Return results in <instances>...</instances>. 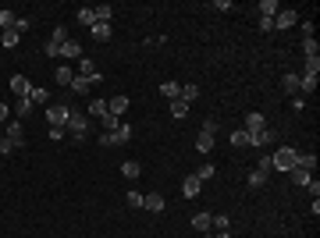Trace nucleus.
Returning a JSON list of instances; mask_svg holds the SVG:
<instances>
[{
    "mask_svg": "<svg viewBox=\"0 0 320 238\" xmlns=\"http://www.w3.org/2000/svg\"><path fill=\"white\" fill-rule=\"evenodd\" d=\"M270 164H274V171H281V174L295 171V164H299V149H292V146H281L277 153H270Z\"/></svg>",
    "mask_w": 320,
    "mask_h": 238,
    "instance_id": "1",
    "label": "nucleus"
},
{
    "mask_svg": "<svg viewBox=\"0 0 320 238\" xmlns=\"http://www.w3.org/2000/svg\"><path fill=\"white\" fill-rule=\"evenodd\" d=\"M263 128H267V117H263L260 110H249V114H246V132H249V142H253Z\"/></svg>",
    "mask_w": 320,
    "mask_h": 238,
    "instance_id": "2",
    "label": "nucleus"
},
{
    "mask_svg": "<svg viewBox=\"0 0 320 238\" xmlns=\"http://www.w3.org/2000/svg\"><path fill=\"white\" fill-rule=\"evenodd\" d=\"M75 68H78V75H82V78H89V86H96L100 78H103V75L96 71V64H93L89 57H78V64H75Z\"/></svg>",
    "mask_w": 320,
    "mask_h": 238,
    "instance_id": "3",
    "label": "nucleus"
},
{
    "mask_svg": "<svg viewBox=\"0 0 320 238\" xmlns=\"http://www.w3.org/2000/svg\"><path fill=\"white\" fill-rule=\"evenodd\" d=\"M4 135H8V139H15V142H18V149H25V128H22L18 117H11V121L4 125Z\"/></svg>",
    "mask_w": 320,
    "mask_h": 238,
    "instance_id": "4",
    "label": "nucleus"
},
{
    "mask_svg": "<svg viewBox=\"0 0 320 238\" xmlns=\"http://www.w3.org/2000/svg\"><path fill=\"white\" fill-rule=\"evenodd\" d=\"M68 114H71V107H68V103L47 107V121H50V125H68Z\"/></svg>",
    "mask_w": 320,
    "mask_h": 238,
    "instance_id": "5",
    "label": "nucleus"
},
{
    "mask_svg": "<svg viewBox=\"0 0 320 238\" xmlns=\"http://www.w3.org/2000/svg\"><path fill=\"white\" fill-rule=\"evenodd\" d=\"M64 128H68L71 135H86V128H89V125H86V114L71 110V114H68V125H64Z\"/></svg>",
    "mask_w": 320,
    "mask_h": 238,
    "instance_id": "6",
    "label": "nucleus"
},
{
    "mask_svg": "<svg viewBox=\"0 0 320 238\" xmlns=\"http://www.w3.org/2000/svg\"><path fill=\"white\" fill-rule=\"evenodd\" d=\"M164 195L160 192H149V195H142V210H149V213H164Z\"/></svg>",
    "mask_w": 320,
    "mask_h": 238,
    "instance_id": "7",
    "label": "nucleus"
},
{
    "mask_svg": "<svg viewBox=\"0 0 320 238\" xmlns=\"http://www.w3.org/2000/svg\"><path fill=\"white\" fill-rule=\"evenodd\" d=\"M299 25V11H277L274 15V29H292Z\"/></svg>",
    "mask_w": 320,
    "mask_h": 238,
    "instance_id": "8",
    "label": "nucleus"
},
{
    "mask_svg": "<svg viewBox=\"0 0 320 238\" xmlns=\"http://www.w3.org/2000/svg\"><path fill=\"white\" fill-rule=\"evenodd\" d=\"M110 142H114V146H128V142H132V125H117V128L110 132Z\"/></svg>",
    "mask_w": 320,
    "mask_h": 238,
    "instance_id": "9",
    "label": "nucleus"
},
{
    "mask_svg": "<svg viewBox=\"0 0 320 238\" xmlns=\"http://www.w3.org/2000/svg\"><path fill=\"white\" fill-rule=\"evenodd\" d=\"M61 57L64 61H78V57H82V47H78L75 39H64V43H61Z\"/></svg>",
    "mask_w": 320,
    "mask_h": 238,
    "instance_id": "10",
    "label": "nucleus"
},
{
    "mask_svg": "<svg viewBox=\"0 0 320 238\" xmlns=\"http://www.w3.org/2000/svg\"><path fill=\"white\" fill-rule=\"evenodd\" d=\"M11 93H15L18 100L32 93V86H29V78H25V75H15V78H11Z\"/></svg>",
    "mask_w": 320,
    "mask_h": 238,
    "instance_id": "11",
    "label": "nucleus"
},
{
    "mask_svg": "<svg viewBox=\"0 0 320 238\" xmlns=\"http://www.w3.org/2000/svg\"><path fill=\"white\" fill-rule=\"evenodd\" d=\"M199 185H203V181H199L196 174H189V178L182 181V192H185V199H196V195H199Z\"/></svg>",
    "mask_w": 320,
    "mask_h": 238,
    "instance_id": "12",
    "label": "nucleus"
},
{
    "mask_svg": "<svg viewBox=\"0 0 320 238\" xmlns=\"http://www.w3.org/2000/svg\"><path fill=\"white\" fill-rule=\"evenodd\" d=\"M256 11H260V18H274L281 8H277V0H260V4H256Z\"/></svg>",
    "mask_w": 320,
    "mask_h": 238,
    "instance_id": "13",
    "label": "nucleus"
},
{
    "mask_svg": "<svg viewBox=\"0 0 320 238\" xmlns=\"http://www.w3.org/2000/svg\"><path fill=\"white\" fill-rule=\"evenodd\" d=\"M107 110H110V114H114V117H121V114H125V110H128V96H114V100H110V103H107Z\"/></svg>",
    "mask_w": 320,
    "mask_h": 238,
    "instance_id": "14",
    "label": "nucleus"
},
{
    "mask_svg": "<svg viewBox=\"0 0 320 238\" xmlns=\"http://www.w3.org/2000/svg\"><path fill=\"white\" fill-rule=\"evenodd\" d=\"M281 89H285L288 96H295V93H299V75H292V71H285V78H281Z\"/></svg>",
    "mask_w": 320,
    "mask_h": 238,
    "instance_id": "15",
    "label": "nucleus"
},
{
    "mask_svg": "<svg viewBox=\"0 0 320 238\" xmlns=\"http://www.w3.org/2000/svg\"><path fill=\"white\" fill-rule=\"evenodd\" d=\"M18 39H22V36H18L15 29H8V32H0V47H4V50H15Z\"/></svg>",
    "mask_w": 320,
    "mask_h": 238,
    "instance_id": "16",
    "label": "nucleus"
},
{
    "mask_svg": "<svg viewBox=\"0 0 320 238\" xmlns=\"http://www.w3.org/2000/svg\"><path fill=\"white\" fill-rule=\"evenodd\" d=\"M231 146H235V149H246V146H253V142H249V132H246V128L231 132Z\"/></svg>",
    "mask_w": 320,
    "mask_h": 238,
    "instance_id": "17",
    "label": "nucleus"
},
{
    "mask_svg": "<svg viewBox=\"0 0 320 238\" xmlns=\"http://www.w3.org/2000/svg\"><path fill=\"white\" fill-rule=\"evenodd\" d=\"M192 227H196L199 234H210V213H196V217H192Z\"/></svg>",
    "mask_w": 320,
    "mask_h": 238,
    "instance_id": "18",
    "label": "nucleus"
},
{
    "mask_svg": "<svg viewBox=\"0 0 320 238\" xmlns=\"http://www.w3.org/2000/svg\"><path fill=\"white\" fill-rule=\"evenodd\" d=\"M75 22H78V25H86V29H93V25H96V15H93V8H82V11L75 15Z\"/></svg>",
    "mask_w": 320,
    "mask_h": 238,
    "instance_id": "19",
    "label": "nucleus"
},
{
    "mask_svg": "<svg viewBox=\"0 0 320 238\" xmlns=\"http://www.w3.org/2000/svg\"><path fill=\"white\" fill-rule=\"evenodd\" d=\"M89 32H93V39H96V43H107V39H110V25H103V22H96Z\"/></svg>",
    "mask_w": 320,
    "mask_h": 238,
    "instance_id": "20",
    "label": "nucleus"
},
{
    "mask_svg": "<svg viewBox=\"0 0 320 238\" xmlns=\"http://www.w3.org/2000/svg\"><path fill=\"white\" fill-rule=\"evenodd\" d=\"M270 142H277V132H274V128H263V132L253 139V146H270Z\"/></svg>",
    "mask_w": 320,
    "mask_h": 238,
    "instance_id": "21",
    "label": "nucleus"
},
{
    "mask_svg": "<svg viewBox=\"0 0 320 238\" xmlns=\"http://www.w3.org/2000/svg\"><path fill=\"white\" fill-rule=\"evenodd\" d=\"M295 167H302V171L313 174V167H316V153H299V164H295Z\"/></svg>",
    "mask_w": 320,
    "mask_h": 238,
    "instance_id": "22",
    "label": "nucleus"
},
{
    "mask_svg": "<svg viewBox=\"0 0 320 238\" xmlns=\"http://www.w3.org/2000/svg\"><path fill=\"white\" fill-rule=\"evenodd\" d=\"M302 54H306V61L320 54V43H316V39H313V36H306V39H302Z\"/></svg>",
    "mask_w": 320,
    "mask_h": 238,
    "instance_id": "23",
    "label": "nucleus"
},
{
    "mask_svg": "<svg viewBox=\"0 0 320 238\" xmlns=\"http://www.w3.org/2000/svg\"><path fill=\"white\" fill-rule=\"evenodd\" d=\"M160 93H164L168 100H182V86H178V82H164V86H160Z\"/></svg>",
    "mask_w": 320,
    "mask_h": 238,
    "instance_id": "24",
    "label": "nucleus"
},
{
    "mask_svg": "<svg viewBox=\"0 0 320 238\" xmlns=\"http://www.w3.org/2000/svg\"><path fill=\"white\" fill-rule=\"evenodd\" d=\"M121 174H125V178H139V174H142L139 160H125V164H121Z\"/></svg>",
    "mask_w": 320,
    "mask_h": 238,
    "instance_id": "25",
    "label": "nucleus"
},
{
    "mask_svg": "<svg viewBox=\"0 0 320 238\" xmlns=\"http://www.w3.org/2000/svg\"><path fill=\"white\" fill-rule=\"evenodd\" d=\"M288 174H292V181H295V185H302V188L313 181V174H309V171H302V167H295V171H288Z\"/></svg>",
    "mask_w": 320,
    "mask_h": 238,
    "instance_id": "26",
    "label": "nucleus"
},
{
    "mask_svg": "<svg viewBox=\"0 0 320 238\" xmlns=\"http://www.w3.org/2000/svg\"><path fill=\"white\" fill-rule=\"evenodd\" d=\"M196 149H199V153H210V149H214V135L199 132V139H196Z\"/></svg>",
    "mask_w": 320,
    "mask_h": 238,
    "instance_id": "27",
    "label": "nucleus"
},
{
    "mask_svg": "<svg viewBox=\"0 0 320 238\" xmlns=\"http://www.w3.org/2000/svg\"><path fill=\"white\" fill-rule=\"evenodd\" d=\"M54 75H57V82H64V86H71V78H75L68 64H57V68H54Z\"/></svg>",
    "mask_w": 320,
    "mask_h": 238,
    "instance_id": "28",
    "label": "nucleus"
},
{
    "mask_svg": "<svg viewBox=\"0 0 320 238\" xmlns=\"http://www.w3.org/2000/svg\"><path fill=\"white\" fill-rule=\"evenodd\" d=\"M93 15H96V22H103V25H110V18H114V11H110L107 4H100V8H93Z\"/></svg>",
    "mask_w": 320,
    "mask_h": 238,
    "instance_id": "29",
    "label": "nucleus"
},
{
    "mask_svg": "<svg viewBox=\"0 0 320 238\" xmlns=\"http://www.w3.org/2000/svg\"><path fill=\"white\" fill-rule=\"evenodd\" d=\"M29 110H32V100H29V96H22V100H15V117H25Z\"/></svg>",
    "mask_w": 320,
    "mask_h": 238,
    "instance_id": "30",
    "label": "nucleus"
},
{
    "mask_svg": "<svg viewBox=\"0 0 320 238\" xmlns=\"http://www.w3.org/2000/svg\"><path fill=\"white\" fill-rule=\"evenodd\" d=\"M15 149H18V142H15V139H8V135H0V156H11Z\"/></svg>",
    "mask_w": 320,
    "mask_h": 238,
    "instance_id": "31",
    "label": "nucleus"
},
{
    "mask_svg": "<svg viewBox=\"0 0 320 238\" xmlns=\"http://www.w3.org/2000/svg\"><path fill=\"white\" fill-rule=\"evenodd\" d=\"M316 89V75H302L299 78V93H313Z\"/></svg>",
    "mask_w": 320,
    "mask_h": 238,
    "instance_id": "32",
    "label": "nucleus"
},
{
    "mask_svg": "<svg viewBox=\"0 0 320 238\" xmlns=\"http://www.w3.org/2000/svg\"><path fill=\"white\" fill-rule=\"evenodd\" d=\"M71 89H75V93H89L93 86H89V78H82V75H75V78H71Z\"/></svg>",
    "mask_w": 320,
    "mask_h": 238,
    "instance_id": "33",
    "label": "nucleus"
},
{
    "mask_svg": "<svg viewBox=\"0 0 320 238\" xmlns=\"http://www.w3.org/2000/svg\"><path fill=\"white\" fill-rule=\"evenodd\" d=\"M89 114H93L96 121H100V117L107 114V100H93V103H89Z\"/></svg>",
    "mask_w": 320,
    "mask_h": 238,
    "instance_id": "34",
    "label": "nucleus"
},
{
    "mask_svg": "<svg viewBox=\"0 0 320 238\" xmlns=\"http://www.w3.org/2000/svg\"><path fill=\"white\" fill-rule=\"evenodd\" d=\"M189 114V103L185 100H171V117H185Z\"/></svg>",
    "mask_w": 320,
    "mask_h": 238,
    "instance_id": "35",
    "label": "nucleus"
},
{
    "mask_svg": "<svg viewBox=\"0 0 320 238\" xmlns=\"http://www.w3.org/2000/svg\"><path fill=\"white\" fill-rule=\"evenodd\" d=\"M15 22H18V18H15V11H0V29H4V32H8V29H15Z\"/></svg>",
    "mask_w": 320,
    "mask_h": 238,
    "instance_id": "36",
    "label": "nucleus"
},
{
    "mask_svg": "<svg viewBox=\"0 0 320 238\" xmlns=\"http://www.w3.org/2000/svg\"><path fill=\"white\" fill-rule=\"evenodd\" d=\"M256 171H260V174H270V171H274V164H270V153H263L260 160H256Z\"/></svg>",
    "mask_w": 320,
    "mask_h": 238,
    "instance_id": "37",
    "label": "nucleus"
},
{
    "mask_svg": "<svg viewBox=\"0 0 320 238\" xmlns=\"http://www.w3.org/2000/svg\"><path fill=\"white\" fill-rule=\"evenodd\" d=\"M100 125H103V128H107V132H114V128H117V125H121V121H117V117H114V114H110V110H107V114H103V117H100Z\"/></svg>",
    "mask_w": 320,
    "mask_h": 238,
    "instance_id": "38",
    "label": "nucleus"
},
{
    "mask_svg": "<svg viewBox=\"0 0 320 238\" xmlns=\"http://www.w3.org/2000/svg\"><path fill=\"white\" fill-rule=\"evenodd\" d=\"M29 100H32V103H50V93H47V89H32Z\"/></svg>",
    "mask_w": 320,
    "mask_h": 238,
    "instance_id": "39",
    "label": "nucleus"
},
{
    "mask_svg": "<svg viewBox=\"0 0 320 238\" xmlns=\"http://www.w3.org/2000/svg\"><path fill=\"white\" fill-rule=\"evenodd\" d=\"M43 54H47V57H57V54H61V43H57V39H47V43H43Z\"/></svg>",
    "mask_w": 320,
    "mask_h": 238,
    "instance_id": "40",
    "label": "nucleus"
},
{
    "mask_svg": "<svg viewBox=\"0 0 320 238\" xmlns=\"http://www.w3.org/2000/svg\"><path fill=\"white\" fill-rule=\"evenodd\" d=\"M182 100H185V103L199 100V89H196V86H182Z\"/></svg>",
    "mask_w": 320,
    "mask_h": 238,
    "instance_id": "41",
    "label": "nucleus"
},
{
    "mask_svg": "<svg viewBox=\"0 0 320 238\" xmlns=\"http://www.w3.org/2000/svg\"><path fill=\"white\" fill-rule=\"evenodd\" d=\"M249 185H253V188H263V185H267V174H260V171H249Z\"/></svg>",
    "mask_w": 320,
    "mask_h": 238,
    "instance_id": "42",
    "label": "nucleus"
},
{
    "mask_svg": "<svg viewBox=\"0 0 320 238\" xmlns=\"http://www.w3.org/2000/svg\"><path fill=\"white\" fill-rule=\"evenodd\" d=\"M203 132H207V135H217V132H221L217 117H207V121H203Z\"/></svg>",
    "mask_w": 320,
    "mask_h": 238,
    "instance_id": "43",
    "label": "nucleus"
},
{
    "mask_svg": "<svg viewBox=\"0 0 320 238\" xmlns=\"http://www.w3.org/2000/svg\"><path fill=\"white\" fill-rule=\"evenodd\" d=\"M64 135H68V128H64V125H50V139H54V142H61Z\"/></svg>",
    "mask_w": 320,
    "mask_h": 238,
    "instance_id": "44",
    "label": "nucleus"
},
{
    "mask_svg": "<svg viewBox=\"0 0 320 238\" xmlns=\"http://www.w3.org/2000/svg\"><path fill=\"white\" fill-rule=\"evenodd\" d=\"M196 178H199V181H207V178H214V164H203V167L196 171Z\"/></svg>",
    "mask_w": 320,
    "mask_h": 238,
    "instance_id": "45",
    "label": "nucleus"
},
{
    "mask_svg": "<svg viewBox=\"0 0 320 238\" xmlns=\"http://www.w3.org/2000/svg\"><path fill=\"white\" fill-rule=\"evenodd\" d=\"M125 203H128L132 210H139V206H142V195H139V192H128V199H125Z\"/></svg>",
    "mask_w": 320,
    "mask_h": 238,
    "instance_id": "46",
    "label": "nucleus"
},
{
    "mask_svg": "<svg viewBox=\"0 0 320 238\" xmlns=\"http://www.w3.org/2000/svg\"><path fill=\"white\" fill-rule=\"evenodd\" d=\"M316 71H320V57H309L306 61V75H316Z\"/></svg>",
    "mask_w": 320,
    "mask_h": 238,
    "instance_id": "47",
    "label": "nucleus"
},
{
    "mask_svg": "<svg viewBox=\"0 0 320 238\" xmlns=\"http://www.w3.org/2000/svg\"><path fill=\"white\" fill-rule=\"evenodd\" d=\"M8 121H11V107L0 103V125H8Z\"/></svg>",
    "mask_w": 320,
    "mask_h": 238,
    "instance_id": "48",
    "label": "nucleus"
},
{
    "mask_svg": "<svg viewBox=\"0 0 320 238\" xmlns=\"http://www.w3.org/2000/svg\"><path fill=\"white\" fill-rule=\"evenodd\" d=\"M50 39H57V43H64V39H68V29H64V25H57V29H54V36H50Z\"/></svg>",
    "mask_w": 320,
    "mask_h": 238,
    "instance_id": "49",
    "label": "nucleus"
},
{
    "mask_svg": "<svg viewBox=\"0 0 320 238\" xmlns=\"http://www.w3.org/2000/svg\"><path fill=\"white\" fill-rule=\"evenodd\" d=\"M29 25H32V22H29V18H18V22H15V32H18V36H22V32H29Z\"/></svg>",
    "mask_w": 320,
    "mask_h": 238,
    "instance_id": "50",
    "label": "nucleus"
},
{
    "mask_svg": "<svg viewBox=\"0 0 320 238\" xmlns=\"http://www.w3.org/2000/svg\"><path fill=\"white\" fill-rule=\"evenodd\" d=\"M214 238H231V234L228 231H214Z\"/></svg>",
    "mask_w": 320,
    "mask_h": 238,
    "instance_id": "51",
    "label": "nucleus"
},
{
    "mask_svg": "<svg viewBox=\"0 0 320 238\" xmlns=\"http://www.w3.org/2000/svg\"><path fill=\"white\" fill-rule=\"evenodd\" d=\"M199 238H214V234H199Z\"/></svg>",
    "mask_w": 320,
    "mask_h": 238,
    "instance_id": "52",
    "label": "nucleus"
}]
</instances>
